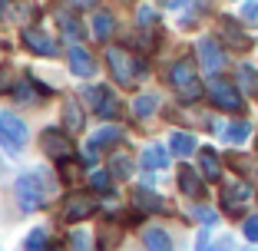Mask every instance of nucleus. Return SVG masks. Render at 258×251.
Masks as SVG:
<instances>
[{
    "label": "nucleus",
    "instance_id": "obj_1",
    "mask_svg": "<svg viewBox=\"0 0 258 251\" xmlns=\"http://www.w3.org/2000/svg\"><path fill=\"white\" fill-rule=\"evenodd\" d=\"M106 63L109 69H113V76L119 86H136V76H143L146 66L139 60H133V56L126 53V50H119V46H109L106 50Z\"/></svg>",
    "mask_w": 258,
    "mask_h": 251
},
{
    "label": "nucleus",
    "instance_id": "obj_2",
    "mask_svg": "<svg viewBox=\"0 0 258 251\" xmlns=\"http://www.w3.org/2000/svg\"><path fill=\"white\" fill-rule=\"evenodd\" d=\"M169 83L179 90V96L185 99V103H192V99L202 96V86H199L196 79V66H192V60H179L172 69H169Z\"/></svg>",
    "mask_w": 258,
    "mask_h": 251
},
{
    "label": "nucleus",
    "instance_id": "obj_3",
    "mask_svg": "<svg viewBox=\"0 0 258 251\" xmlns=\"http://www.w3.org/2000/svg\"><path fill=\"white\" fill-rule=\"evenodd\" d=\"M205 90H209V99H212L219 109H225V113H238V109L245 106V103H242V93L228 83V79H222V76H212Z\"/></svg>",
    "mask_w": 258,
    "mask_h": 251
},
{
    "label": "nucleus",
    "instance_id": "obj_4",
    "mask_svg": "<svg viewBox=\"0 0 258 251\" xmlns=\"http://www.w3.org/2000/svg\"><path fill=\"white\" fill-rule=\"evenodd\" d=\"M17 195H20L23 212H37L46 202V182H40V175H23L17 182Z\"/></svg>",
    "mask_w": 258,
    "mask_h": 251
},
{
    "label": "nucleus",
    "instance_id": "obj_5",
    "mask_svg": "<svg viewBox=\"0 0 258 251\" xmlns=\"http://www.w3.org/2000/svg\"><path fill=\"white\" fill-rule=\"evenodd\" d=\"M27 139H30V132H27L23 119H17L14 113H0V142L7 145L10 152L23 149V145H27Z\"/></svg>",
    "mask_w": 258,
    "mask_h": 251
},
{
    "label": "nucleus",
    "instance_id": "obj_6",
    "mask_svg": "<svg viewBox=\"0 0 258 251\" xmlns=\"http://www.w3.org/2000/svg\"><path fill=\"white\" fill-rule=\"evenodd\" d=\"M40 149H43V155H50V159L63 162V159H73V142H70V136H63L60 129H43L40 132Z\"/></svg>",
    "mask_w": 258,
    "mask_h": 251
},
{
    "label": "nucleus",
    "instance_id": "obj_7",
    "mask_svg": "<svg viewBox=\"0 0 258 251\" xmlns=\"http://www.w3.org/2000/svg\"><path fill=\"white\" fill-rule=\"evenodd\" d=\"M86 103H90L93 113L103 116V119H109V116L119 113V99L113 96L109 86H86Z\"/></svg>",
    "mask_w": 258,
    "mask_h": 251
},
{
    "label": "nucleus",
    "instance_id": "obj_8",
    "mask_svg": "<svg viewBox=\"0 0 258 251\" xmlns=\"http://www.w3.org/2000/svg\"><path fill=\"white\" fill-rule=\"evenodd\" d=\"M93 212H96V202H93V195H86V192H70V195L63 198V218L67 221H86Z\"/></svg>",
    "mask_w": 258,
    "mask_h": 251
},
{
    "label": "nucleus",
    "instance_id": "obj_9",
    "mask_svg": "<svg viewBox=\"0 0 258 251\" xmlns=\"http://www.w3.org/2000/svg\"><path fill=\"white\" fill-rule=\"evenodd\" d=\"M122 139V132L116 129V126H106V129H99V132H93V139L86 142V152L80 155L83 159V165H93L96 162V152L103 149V145H113V142H119Z\"/></svg>",
    "mask_w": 258,
    "mask_h": 251
},
{
    "label": "nucleus",
    "instance_id": "obj_10",
    "mask_svg": "<svg viewBox=\"0 0 258 251\" xmlns=\"http://www.w3.org/2000/svg\"><path fill=\"white\" fill-rule=\"evenodd\" d=\"M199 60H202L205 73H219V69L225 66V53H222V46L215 43L212 37L199 40Z\"/></svg>",
    "mask_w": 258,
    "mask_h": 251
},
{
    "label": "nucleus",
    "instance_id": "obj_11",
    "mask_svg": "<svg viewBox=\"0 0 258 251\" xmlns=\"http://www.w3.org/2000/svg\"><path fill=\"white\" fill-rule=\"evenodd\" d=\"M23 43H27V50L37 53V56H53L56 53V43L46 37L40 27H27V30H23Z\"/></svg>",
    "mask_w": 258,
    "mask_h": 251
},
{
    "label": "nucleus",
    "instance_id": "obj_12",
    "mask_svg": "<svg viewBox=\"0 0 258 251\" xmlns=\"http://www.w3.org/2000/svg\"><path fill=\"white\" fill-rule=\"evenodd\" d=\"M70 69H73V76H93V56H90V50L73 46V50H70Z\"/></svg>",
    "mask_w": 258,
    "mask_h": 251
},
{
    "label": "nucleus",
    "instance_id": "obj_13",
    "mask_svg": "<svg viewBox=\"0 0 258 251\" xmlns=\"http://www.w3.org/2000/svg\"><path fill=\"white\" fill-rule=\"evenodd\" d=\"M133 205L143 208V212H166V202L159 195H152L149 189H136L133 192Z\"/></svg>",
    "mask_w": 258,
    "mask_h": 251
},
{
    "label": "nucleus",
    "instance_id": "obj_14",
    "mask_svg": "<svg viewBox=\"0 0 258 251\" xmlns=\"http://www.w3.org/2000/svg\"><path fill=\"white\" fill-rule=\"evenodd\" d=\"M199 165H202V175L209 179V182H219L222 165H219V155H215V149H202V152H199Z\"/></svg>",
    "mask_w": 258,
    "mask_h": 251
},
{
    "label": "nucleus",
    "instance_id": "obj_15",
    "mask_svg": "<svg viewBox=\"0 0 258 251\" xmlns=\"http://www.w3.org/2000/svg\"><path fill=\"white\" fill-rule=\"evenodd\" d=\"M251 195V189L245 182H235V185H228L225 192H222V202H225L228 212H238V202H245V198Z\"/></svg>",
    "mask_w": 258,
    "mask_h": 251
},
{
    "label": "nucleus",
    "instance_id": "obj_16",
    "mask_svg": "<svg viewBox=\"0 0 258 251\" xmlns=\"http://www.w3.org/2000/svg\"><path fill=\"white\" fill-rule=\"evenodd\" d=\"M139 162H143L146 169H166L169 165V155H166L162 145H146L143 155H139Z\"/></svg>",
    "mask_w": 258,
    "mask_h": 251
},
{
    "label": "nucleus",
    "instance_id": "obj_17",
    "mask_svg": "<svg viewBox=\"0 0 258 251\" xmlns=\"http://www.w3.org/2000/svg\"><path fill=\"white\" fill-rule=\"evenodd\" d=\"M63 129H83V109H80V103L76 99H67L63 103Z\"/></svg>",
    "mask_w": 258,
    "mask_h": 251
},
{
    "label": "nucleus",
    "instance_id": "obj_18",
    "mask_svg": "<svg viewBox=\"0 0 258 251\" xmlns=\"http://www.w3.org/2000/svg\"><path fill=\"white\" fill-rule=\"evenodd\" d=\"M169 149H172V155H192L196 152V136H189V132H172V136H169Z\"/></svg>",
    "mask_w": 258,
    "mask_h": 251
},
{
    "label": "nucleus",
    "instance_id": "obj_19",
    "mask_svg": "<svg viewBox=\"0 0 258 251\" xmlns=\"http://www.w3.org/2000/svg\"><path fill=\"white\" fill-rule=\"evenodd\" d=\"M179 189L185 192V195H202V182H199V172H192L189 165H182L179 169Z\"/></svg>",
    "mask_w": 258,
    "mask_h": 251
},
{
    "label": "nucleus",
    "instance_id": "obj_20",
    "mask_svg": "<svg viewBox=\"0 0 258 251\" xmlns=\"http://www.w3.org/2000/svg\"><path fill=\"white\" fill-rule=\"evenodd\" d=\"M113 27H116L113 14H106V10H99V14H93V37H96V40H109Z\"/></svg>",
    "mask_w": 258,
    "mask_h": 251
},
{
    "label": "nucleus",
    "instance_id": "obj_21",
    "mask_svg": "<svg viewBox=\"0 0 258 251\" xmlns=\"http://www.w3.org/2000/svg\"><path fill=\"white\" fill-rule=\"evenodd\" d=\"M133 109H136L139 119H146V116H152L156 109H159V96H152V93H143V96L136 99V106H133Z\"/></svg>",
    "mask_w": 258,
    "mask_h": 251
},
{
    "label": "nucleus",
    "instance_id": "obj_22",
    "mask_svg": "<svg viewBox=\"0 0 258 251\" xmlns=\"http://www.w3.org/2000/svg\"><path fill=\"white\" fill-rule=\"evenodd\" d=\"M251 136V126H248V122H232V126H228V132H225V139H228V142H245V139H248Z\"/></svg>",
    "mask_w": 258,
    "mask_h": 251
},
{
    "label": "nucleus",
    "instance_id": "obj_23",
    "mask_svg": "<svg viewBox=\"0 0 258 251\" xmlns=\"http://www.w3.org/2000/svg\"><path fill=\"white\" fill-rule=\"evenodd\" d=\"M109 172H113V179H126V175L133 172V162H129V155H113V162H109Z\"/></svg>",
    "mask_w": 258,
    "mask_h": 251
},
{
    "label": "nucleus",
    "instance_id": "obj_24",
    "mask_svg": "<svg viewBox=\"0 0 258 251\" xmlns=\"http://www.w3.org/2000/svg\"><path fill=\"white\" fill-rule=\"evenodd\" d=\"M14 96L20 99V103H30V99H37V86H33V79H20L14 90Z\"/></svg>",
    "mask_w": 258,
    "mask_h": 251
},
{
    "label": "nucleus",
    "instance_id": "obj_25",
    "mask_svg": "<svg viewBox=\"0 0 258 251\" xmlns=\"http://www.w3.org/2000/svg\"><path fill=\"white\" fill-rule=\"evenodd\" d=\"M146 244H149V248H169L172 241H169V235L162 228H149L146 231Z\"/></svg>",
    "mask_w": 258,
    "mask_h": 251
},
{
    "label": "nucleus",
    "instance_id": "obj_26",
    "mask_svg": "<svg viewBox=\"0 0 258 251\" xmlns=\"http://www.w3.org/2000/svg\"><path fill=\"white\" fill-rule=\"evenodd\" d=\"M238 83L245 86V93H258V79H255V69H251V66L238 69Z\"/></svg>",
    "mask_w": 258,
    "mask_h": 251
},
{
    "label": "nucleus",
    "instance_id": "obj_27",
    "mask_svg": "<svg viewBox=\"0 0 258 251\" xmlns=\"http://www.w3.org/2000/svg\"><path fill=\"white\" fill-rule=\"evenodd\" d=\"M23 244H27V248H43V244H46V231H43V228L30 231V235H27V241H23Z\"/></svg>",
    "mask_w": 258,
    "mask_h": 251
},
{
    "label": "nucleus",
    "instance_id": "obj_28",
    "mask_svg": "<svg viewBox=\"0 0 258 251\" xmlns=\"http://www.w3.org/2000/svg\"><path fill=\"white\" fill-rule=\"evenodd\" d=\"M90 185H93L96 192H106V189H109V175H106V172H93V175H90Z\"/></svg>",
    "mask_w": 258,
    "mask_h": 251
},
{
    "label": "nucleus",
    "instance_id": "obj_29",
    "mask_svg": "<svg viewBox=\"0 0 258 251\" xmlns=\"http://www.w3.org/2000/svg\"><path fill=\"white\" fill-rule=\"evenodd\" d=\"M14 90V69L10 66H0V93Z\"/></svg>",
    "mask_w": 258,
    "mask_h": 251
},
{
    "label": "nucleus",
    "instance_id": "obj_30",
    "mask_svg": "<svg viewBox=\"0 0 258 251\" xmlns=\"http://www.w3.org/2000/svg\"><path fill=\"white\" fill-rule=\"evenodd\" d=\"M60 23H63V33H67V37H80V33H83L73 17H60Z\"/></svg>",
    "mask_w": 258,
    "mask_h": 251
},
{
    "label": "nucleus",
    "instance_id": "obj_31",
    "mask_svg": "<svg viewBox=\"0 0 258 251\" xmlns=\"http://www.w3.org/2000/svg\"><path fill=\"white\" fill-rule=\"evenodd\" d=\"M245 238H248V241H258V215L245 218Z\"/></svg>",
    "mask_w": 258,
    "mask_h": 251
},
{
    "label": "nucleus",
    "instance_id": "obj_32",
    "mask_svg": "<svg viewBox=\"0 0 258 251\" xmlns=\"http://www.w3.org/2000/svg\"><path fill=\"white\" fill-rule=\"evenodd\" d=\"M225 37H228V40H232V43H238V46H245V43H248V40H245V37H242V33H238V30H235V27H232V20H225Z\"/></svg>",
    "mask_w": 258,
    "mask_h": 251
},
{
    "label": "nucleus",
    "instance_id": "obj_33",
    "mask_svg": "<svg viewBox=\"0 0 258 251\" xmlns=\"http://www.w3.org/2000/svg\"><path fill=\"white\" fill-rule=\"evenodd\" d=\"M67 7L70 10H90V7H96V0H67Z\"/></svg>",
    "mask_w": 258,
    "mask_h": 251
},
{
    "label": "nucleus",
    "instance_id": "obj_34",
    "mask_svg": "<svg viewBox=\"0 0 258 251\" xmlns=\"http://www.w3.org/2000/svg\"><path fill=\"white\" fill-rule=\"evenodd\" d=\"M136 17H139V20H143V27H149V23L156 20V14H152L149 7H139V14H136Z\"/></svg>",
    "mask_w": 258,
    "mask_h": 251
},
{
    "label": "nucleus",
    "instance_id": "obj_35",
    "mask_svg": "<svg viewBox=\"0 0 258 251\" xmlns=\"http://www.w3.org/2000/svg\"><path fill=\"white\" fill-rule=\"evenodd\" d=\"M242 17H245V20H258V0H255V4H248V7L242 10Z\"/></svg>",
    "mask_w": 258,
    "mask_h": 251
},
{
    "label": "nucleus",
    "instance_id": "obj_36",
    "mask_svg": "<svg viewBox=\"0 0 258 251\" xmlns=\"http://www.w3.org/2000/svg\"><path fill=\"white\" fill-rule=\"evenodd\" d=\"M199 218H202V221H209V225H212V221H215V212H209V208H199Z\"/></svg>",
    "mask_w": 258,
    "mask_h": 251
},
{
    "label": "nucleus",
    "instance_id": "obj_37",
    "mask_svg": "<svg viewBox=\"0 0 258 251\" xmlns=\"http://www.w3.org/2000/svg\"><path fill=\"white\" fill-rule=\"evenodd\" d=\"M0 4H10V0H0Z\"/></svg>",
    "mask_w": 258,
    "mask_h": 251
}]
</instances>
